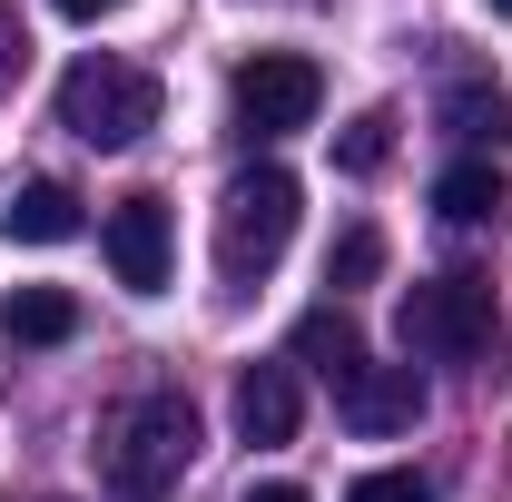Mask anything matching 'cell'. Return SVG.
Here are the masks:
<instances>
[{
	"label": "cell",
	"instance_id": "6da1fadb",
	"mask_svg": "<svg viewBox=\"0 0 512 502\" xmlns=\"http://www.w3.org/2000/svg\"><path fill=\"white\" fill-rule=\"evenodd\" d=\"M188 463H197L188 394H128L119 414H109V434H99V473H109L119 502H158Z\"/></svg>",
	"mask_w": 512,
	"mask_h": 502
},
{
	"label": "cell",
	"instance_id": "7a4b0ae2",
	"mask_svg": "<svg viewBox=\"0 0 512 502\" xmlns=\"http://www.w3.org/2000/svg\"><path fill=\"white\" fill-rule=\"evenodd\" d=\"M158 109H168V89H158V69L138 60H69L60 79V128L69 138H89V148H138L148 128H158Z\"/></svg>",
	"mask_w": 512,
	"mask_h": 502
},
{
	"label": "cell",
	"instance_id": "3957f363",
	"mask_svg": "<svg viewBox=\"0 0 512 502\" xmlns=\"http://www.w3.org/2000/svg\"><path fill=\"white\" fill-rule=\"evenodd\" d=\"M296 207H306V188H296L276 158L247 168V178H227V207H217V276H227V286L276 276V256L296 237Z\"/></svg>",
	"mask_w": 512,
	"mask_h": 502
},
{
	"label": "cell",
	"instance_id": "277c9868",
	"mask_svg": "<svg viewBox=\"0 0 512 502\" xmlns=\"http://www.w3.org/2000/svg\"><path fill=\"white\" fill-rule=\"evenodd\" d=\"M394 335L414 365H473V355H493V286L483 276H424V286H404Z\"/></svg>",
	"mask_w": 512,
	"mask_h": 502
},
{
	"label": "cell",
	"instance_id": "5b68a950",
	"mask_svg": "<svg viewBox=\"0 0 512 502\" xmlns=\"http://www.w3.org/2000/svg\"><path fill=\"white\" fill-rule=\"evenodd\" d=\"M227 99H237V128H247V138H286V128H316L325 69L306 60V50H256V60H237Z\"/></svg>",
	"mask_w": 512,
	"mask_h": 502
},
{
	"label": "cell",
	"instance_id": "8992f818",
	"mask_svg": "<svg viewBox=\"0 0 512 502\" xmlns=\"http://www.w3.org/2000/svg\"><path fill=\"white\" fill-rule=\"evenodd\" d=\"M99 247H109V276H119L128 296H168V276H178L168 197H119V207H109V227H99Z\"/></svg>",
	"mask_w": 512,
	"mask_h": 502
},
{
	"label": "cell",
	"instance_id": "52a82bcc",
	"mask_svg": "<svg viewBox=\"0 0 512 502\" xmlns=\"http://www.w3.org/2000/svg\"><path fill=\"white\" fill-rule=\"evenodd\" d=\"M79 227H89V207H79L69 178H20V188L0 197V237L10 247H69Z\"/></svg>",
	"mask_w": 512,
	"mask_h": 502
},
{
	"label": "cell",
	"instance_id": "ba28073f",
	"mask_svg": "<svg viewBox=\"0 0 512 502\" xmlns=\"http://www.w3.org/2000/svg\"><path fill=\"white\" fill-rule=\"evenodd\" d=\"M335 414L355 424V434H414V414H424V375L414 365H365V375L335 394Z\"/></svg>",
	"mask_w": 512,
	"mask_h": 502
},
{
	"label": "cell",
	"instance_id": "9c48e42d",
	"mask_svg": "<svg viewBox=\"0 0 512 502\" xmlns=\"http://www.w3.org/2000/svg\"><path fill=\"white\" fill-rule=\"evenodd\" d=\"M296 424H306L296 365H247V375H237V434L247 443H296Z\"/></svg>",
	"mask_w": 512,
	"mask_h": 502
},
{
	"label": "cell",
	"instance_id": "30bf717a",
	"mask_svg": "<svg viewBox=\"0 0 512 502\" xmlns=\"http://www.w3.org/2000/svg\"><path fill=\"white\" fill-rule=\"evenodd\" d=\"M286 345H296V355H306V365H316V375L335 384V394L365 375V335H355V315H345V306H306Z\"/></svg>",
	"mask_w": 512,
	"mask_h": 502
},
{
	"label": "cell",
	"instance_id": "8fae6325",
	"mask_svg": "<svg viewBox=\"0 0 512 502\" xmlns=\"http://www.w3.org/2000/svg\"><path fill=\"white\" fill-rule=\"evenodd\" d=\"M0 325H10V345H69L79 335V296L69 286H20L0 306Z\"/></svg>",
	"mask_w": 512,
	"mask_h": 502
},
{
	"label": "cell",
	"instance_id": "7c38bea8",
	"mask_svg": "<svg viewBox=\"0 0 512 502\" xmlns=\"http://www.w3.org/2000/svg\"><path fill=\"white\" fill-rule=\"evenodd\" d=\"M434 207H444L453 227H483V217H503V178H493L483 158H463V168L434 178Z\"/></svg>",
	"mask_w": 512,
	"mask_h": 502
},
{
	"label": "cell",
	"instance_id": "4fadbf2b",
	"mask_svg": "<svg viewBox=\"0 0 512 502\" xmlns=\"http://www.w3.org/2000/svg\"><path fill=\"white\" fill-rule=\"evenodd\" d=\"M444 119H453V138H503V128H512L503 79H453V89H444Z\"/></svg>",
	"mask_w": 512,
	"mask_h": 502
},
{
	"label": "cell",
	"instance_id": "5bb4252c",
	"mask_svg": "<svg viewBox=\"0 0 512 502\" xmlns=\"http://www.w3.org/2000/svg\"><path fill=\"white\" fill-rule=\"evenodd\" d=\"M375 276H384V237H375V227H345V237H335V256H325L335 306H345V286H375Z\"/></svg>",
	"mask_w": 512,
	"mask_h": 502
},
{
	"label": "cell",
	"instance_id": "9a60e30c",
	"mask_svg": "<svg viewBox=\"0 0 512 502\" xmlns=\"http://www.w3.org/2000/svg\"><path fill=\"white\" fill-rule=\"evenodd\" d=\"M384 148H394V119H384V109H365V119H345V138H335V168H345V178H375Z\"/></svg>",
	"mask_w": 512,
	"mask_h": 502
},
{
	"label": "cell",
	"instance_id": "2e32d148",
	"mask_svg": "<svg viewBox=\"0 0 512 502\" xmlns=\"http://www.w3.org/2000/svg\"><path fill=\"white\" fill-rule=\"evenodd\" d=\"M345 502H434V483H424L414 463H384V473H365V483H355Z\"/></svg>",
	"mask_w": 512,
	"mask_h": 502
},
{
	"label": "cell",
	"instance_id": "e0dca14e",
	"mask_svg": "<svg viewBox=\"0 0 512 502\" xmlns=\"http://www.w3.org/2000/svg\"><path fill=\"white\" fill-rule=\"evenodd\" d=\"M20 50H30V40H20V10L0 0V89H10V69H20Z\"/></svg>",
	"mask_w": 512,
	"mask_h": 502
},
{
	"label": "cell",
	"instance_id": "ac0fdd59",
	"mask_svg": "<svg viewBox=\"0 0 512 502\" xmlns=\"http://www.w3.org/2000/svg\"><path fill=\"white\" fill-rule=\"evenodd\" d=\"M50 10H60V20H119L128 0H50Z\"/></svg>",
	"mask_w": 512,
	"mask_h": 502
},
{
	"label": "cell",
	"instance_id": "d6986e66",
	"mask_svg": "<svg viewBox=\"0 0 512 502\" xmlns=\"http://www.w3.org/2000/svg\"><path fill=\"white\" fill-rule=\"evenodd\" d=\"M247 502H306V483H256Z\"/></svg>",
	"mask_w": 512,
	"mask_h": 502
},
{
	"label": "cell",
	"instance_id": "ffe728a7",
	"mask_svg": "<svg viewBox=\"0 0 512 502\" xmlns=\"http://www.w3.org/2000/svg\"><path fill=\"white\" fill-rule=\"evenodd\" d=\"M483 10H493V20H512V0H483Z\"/></svg>",
	"mask_w": 512,
	"mask_h": 502
}]
</instances>
